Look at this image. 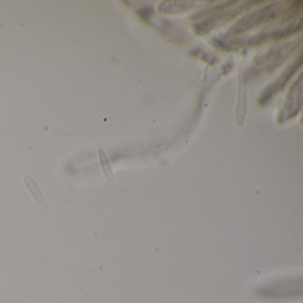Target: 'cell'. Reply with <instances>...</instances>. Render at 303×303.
Here are the masks:
<instances>
[{
    "label": "cell",
    "mask_w": 303,
    "mask_h": 303,
    "mask_svg": "<svg viewBox=\"0 0 303 303\" xmlns=\"http://www.w3.org/2000/svg\"><path fill=\"white\" fill-rule=\"evenodd\" d=\"M285 7L286 3L278 2L261 8L250 15H247L239 21L237 24H235L228 32L227 36H237L247 32L248 30H254V28L260 26L264 23H270V21L274 20L283 13Z\"/></svg>",
    "instance_id": "cell-1"
},
{
    "label": "cell",
    "mask_w": 303,
    "mask_h": 303,
    "mask_svg": "<svg viewBox=\"0 0 303 303\" xmlns=\"http://www.w3.org/2000/svg\"><path fill=\"white\" fill-rule=\"evenodd\" d=\"M226 3L223 6H221L219 8H214L213 10L210 11V17L208 20L198 23L195 25V30L198 34H205L209 32L210 30H213L217 26H221L223 23H226L229 21L234 19L239 13H243L244 11L247 10L248 7H250L254 2H247V3L242 4L240 7H237L235 9L226 11V8L231 7L232 4Z\"/></svg>",
    "instance_id": "cell-2"
},
{
    "label": "cell",
    "mask_w": 303,
    "mask_h": 303,
    "mask_svg": "<svg viewBox=\"0 0 303 303\" xmlns=\"http://www.w3.org/2000/svg\"><path fill=\"white\" fill-rule=\"evenodd\" d=\"M302 76H300V79L297 80L296 83L291 88L290 92L287 97V102L283 105V111L281 113L280 119L282 121H286L288 119H293V117L299 112L302 102V86H301V79Z\"/></svg>",
    "instance_id": "cell-3"
},
{
    "label": "cell",
    "mask_w": 303,
    "mask_h": 303,
    "mask_svg": "<svg viewBox=\"0 0 303 303\" xmlns=\"http://www.w3.org/2000/svg\"><path fill=\"white\" fill-rule=\"evenodd\" d=\"M302 63V55H300V58L294 62V63L291 65L288 69L282 74V76L277 79L276 82L273 83L270 87H268L266 91L263 92L262 96L260 97V104H266L268 102H270V100L273 97L274 94H276L277 92H279L281 89H283V86H286L287 83L289 82V80L292 79V77L295 74L297 70L300 69Z\"/></svg>",
    "instance_id": "cell-4"
},
{
    "label": "cell",
    "mask_w": 303,
    "mask_h": 303,
    "mask_svg": "<svg viewBox=\"0 0 303 303\" xmlns=\"http://www.w3.org/2000/svg\"><path fill=\"white\" fill-rule=\"evenodd\" d=\"M302 28V23L297 24L296 26H290L289 28H287L286 30H276V31H272L270 33L263 34V35H260V36L253 37L250 40V42H248V46H259L261 44H265L268 41L270 40H279L282 39H285L287 36H290L293 34L299 32Z\"/></svg>",
    "instance_id": "cell-5"
},
{
    "label": "cell",
    "mask_w": 303,
    "mask_h": 303,
    "mask_svg": "<svg viewBox=\"0 0 303 303\" xmlns=\"http://www.w3.org/2000/svg\"><path fill=\"white\" fill-rule=\"evenodd\" d=\"M247 77L244 73H241L239 78V92H238V102H237V121L238 125H243L244 114H245V104H247Z\"/></svg>",
    "instance_id": "cell-6"
},
{
    "label": "cell",
    "mask_w": 303,
    "mask_h": 303,
    "mask_svg": "<svg viewBox=\"0 0 303 303\" xmlns=\"http://www.w3.org/2000/svg\"><path fill=\"white\" fill-rule=\"evenodd\" d=\"M198 6L197 2H188V1H175V2H163L159 7V12L165 13H177L191 10V8Z\"/></svg>",
    "instance_id": "cell-7"
},
{
    "label": "cell",
    "mask_w": 303,
    "mask_h": 303,
    "mask_svg": "<svg viewBox=\"0 0 303 303\" xmlns=\"http://www.w3.org/2000/svg\"><path fill=\"white\" fill-rule=\"evenodd\" d=\"M24 182L26 184L27 188L30 191V194L32 195L34 199L40 204H44L45 203V198H44L40 188L37 187V185H36L33 179L31 178L29 175H26V176H24Z\"/></svg>",
    "instance_id": "cell-8"
},
{
    "label": "cell",
    "mask_w": 303,
    "mask_h": 303,
    "mask_svg": "<svg viewBox=\"0 0 303 303\" xmlns=\"http://www.w3.org/2000/svg\"><path fill=\"white\" fill-rule=\"evenodd\" d=\"M99 158L100 162H101V165H102V170H103V174L105 175L106 179L110 182L113 183L115 181V177H114V174H113L112 169L109 164V159L106 156L105 152L103 149H99Z\"/></svg>",
    "instance_id": "cell-9"
}]
</instances>
